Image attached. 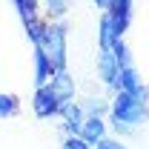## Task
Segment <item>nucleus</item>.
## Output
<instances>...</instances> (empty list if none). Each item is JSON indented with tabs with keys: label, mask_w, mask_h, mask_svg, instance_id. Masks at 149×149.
<instances>
[{
	"label": "nucleus",
	"mask_w": 149,
	"mask_h": 149,
	"mask_svg": "<svg viewBox=\"0 0 149 149\" xmlns=\"http://www.w3.org/2000/svg\"><path fill=\"white\" fill-rule=\"evenodd\" d=\"M149 118V97L143 92H126L118 89L115 100H112V126L120 135H132L138 132Z\"/></svg>",
	"instance_id": "f257e3e1"
},
{
	"label": "nucleus",
	"mask_w": 149,
	"mask_h": 149,
	"mask_svg": "<svg viewBox=\"0 0 149 149\" xmlns=\"http://www.w3.org/2000/svg\"><path fill=\"white\" fill-rule=\"evenodd\" d=\"M35 46L46 55V60L52 63V69H66V29L63 23H49L40 29Z\"/></svg>",
	"instance_id": "f03ea898"
},
{
	"label": "nucleus",
	"mask_w": 149,
	"mask_h": 149,
	"mask_svg": "<svg viewBox=\"0 0 149 149\" xmlns=\"http://www.w3.org/2000/svg\"><path fill=\"white\" fill-rule=\"evenodd\" d=\"M97 72L103 83L118 89V43L115 46H97Z\"/></svg>",
	"instance_id": "7ed1b4c3"
},
{
	"label": "nucleus",
	"mask_w": 149,
	"mask_h": 149,
	"mask_svg": "<svg viewBox=\"0 0 149 149\" xmlns=\"http://www.w3.org/2000/svg\"><path fill=\"white\" fill-rule=\"evenodd\" d=\"M35 115L37 118H55L57 112H60V106H63V100L55 95V89L46 83V86H37V95H35Z\"/></svg>",
	"instance_id": "20e7f679"
},
{
	"label": "nucleus",
	"mask_w": 149,
	"mask_h": 149,
	"mask_svg": "<svg viewBox=\"0 0 149 149\" xmlns=\"http://www.w3.org/2000/svg\"><path fill=\"white\" fill-rule=\"evenodd\" d=\"M15 6H17V15L23 20V26H26L29 37H32V43H35L40 29H43V23L37 17V0H15Z\"/></svg>",
	"instance_id": "39448f33"
},
{
	"label": "nucleus",
	"mask_w": 149,
	"mask_h": 149,
	"mask_svg": "<svg viewBox=\"0 0 149 149\" xmlns=\"http://www.w3.org/2000/svg\"><path fill=\"white\" fill-rule=\"evenodd\" d=\"M60 118H63V126H66V132L69 135H74V132H80V123H83V106L77 103V100H66L63 106H60V112H57Z\"/></svg>",
	"instance_id": "423d86ee"
},
{
	"label": "nucleus",
	"mask_w": 149,
	"mask_h": 149,
	"mask_svg": "<svg viewBox=\"0 0 149 149\" xmlns=\"http://www.w3.org/2000/svg\"><path fill=\"white\" fill-rule=\"evenodd\" d=\"M109 17L115 23V29L123 35L126 26H129V20H132V0H115L112 9H109Z\"/></svg>",
	"instance_id": "0eeeda50"
},
{
	"label": "nucleus",
	"mask_w": 149,
	"mask_h": 149,
	"mask_svg": "<svg viewBox=\"0 0 149 149\" xmlns=\"http://www.w3.org/2000/svg\"><path fill=\"white\" fill-rule=\"evenodd\" d=\"M52 74H55L52 63H49V60H46V55L35 46V83H37V86H46V83L52 80Z\"/></svg>",
	"instance_id": "6e6552de"
},
{
	"label": "nucleus",
	"mask_w": 149,
	"mask_h": 149,
	"mask_svg": "<svg viewBox=\"0 0 149 149\" xmlns=\"http://www.w3.org/2000/svg\"><path fill=\"white\" fill-rule=\"evenodd\" d=\"M40 6L46 9V15H49V17L60 20L63 15H66V9H69V0H40Z\"/></svg>",
	"instance_id": "1a4fd4ad"
},
{
	"label": "nucleus",
	"mask_w": 149,
	"mask_h": 149,
	"mask_svg": "<svg viewBox=\"0 0 149 149\" xmlns=\"http://www.w3.org/2000/svg\"><path fill=\"white\" fill-rule=\"evenodd\" d=\"M17 109H20V103L15 95L0 92V118H12V115H17Z\"/></svg>",
	"instance_id": "9d476101"
},
{
	"label": "nucleus",
	"mask_w": 149,
	"mask_h": 149,
	"mask_svg": "<svg viewBox=\"0 0 149 149\" xmlns=\"http://www.w3.org/2000/svg\"><path fill=\"white\" fill-rule=\"evenodd\" d=\"M89 146H92V143H89V141H83V138L74 132V135H69V138L63 141V146H60V149H89Z\"/></svg>",
	"instance_id": "9b49d317"
},
{
	"label": "nucleus",
	"mask_w": 149,
	"mask_h": 149,
	"mask_svg": "<svg viewBox=\"0 0 149 149\" xmlns=\"http://www.w3.org/2000/svg\"><path fill=\"white\" fill-rule=\"evenodd\" d=\"M95 149H123L120 143H115V141H106V138H100L97 143H95Z\"/></svg>",
	"instance_id": "f8f14e48"
},
{
	"label": "nucleus",
	"mask_w": 149,
	"mask_h": 149,
	"mask_svg": "<svg viewBox=\"0 0 149 149\" xmlns=\"http://www.w3.org/2000/svg\"><path fill=\"white\" fill-rule=\"evenodd\" d=\"M112 3H115V0H95V6H97V9H103V12H109Z\"/></svg>",
	"instance_id": "ddd939ff"
}]
</instances>
